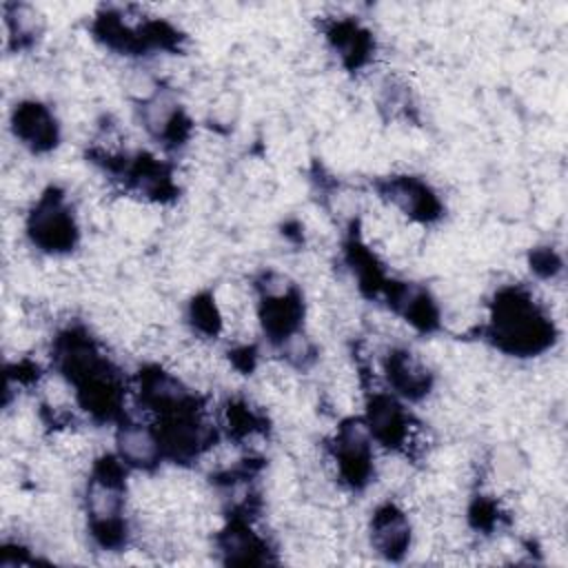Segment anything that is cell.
Returning <instances> with one entry per match:
<instances>
[{
	"instance_id": "277c9868",
	"label": "cell",
	"mask_w": 568,
	"mask_h": 568,
	"mask_svg": "<svg viewBox=\"0 0 568 568\" xmlns=\"http://www.w3.org/2000/svg\"><path fill=\"white\" fill-rule=\"evenodd\" d=\"M364 424L373 437V442L390 448V450H408L415 428L410 417L406 415L404 406L397 397L375 390L366 402Z\"/></svg>"
},
{
	"instance_id": "7c38bea8",
	"label": "cell",
	"mask_w": 568,
	"mask_h": 568,
	"mask_svg": "<svg viewBox=\"0 0 568 568\" xmlns=\"http://www.w3.org/2000/svg\"><path fill=\"white\" fill-rule=\"evenodd\" d=\"M4 24L16 47H29L42 33L44 18L29 4H4Z\"/></svg>"
},
{
	"instance_id": "4fadbf2b",
	"label": "cell",
	"mask_w": 568,
	"mask_h": 568,
	"mask_svg": "<svg viewBox=\"0 0 568 568\" xmlns=\"http://www.w3.org/2000/svg\"><path fill=\"white\" fill-rule=\"evenodd\" d=\"M191 326L204 335H215L222 328V311L211 293H200L189 306Z\"/></svg>"
},
{
	"instance_id": "8fae6325",
	"label": "cell",
	"mask_w": 568,
	"mask_h": 568,
	"mask_svg": "<svg viewBox=\"0 0 568 568\" xmlns=\"http://www.w3.org/2000/svg\"><path fill=\"white\" fill-rule=\"evenodd\" d=\"M328 42L346 67H362L373 49L371 36L351 20L333 22L328 29Z\"/></svg>"
},
{
	"instance_id": "8992f818",
	"label": "cell",
	"mask_w": 568,
	"mask_h": 568,
	"mask_svg": "<svg viewBox=\"0 0 568 568\" xmlns=\"http://www.w3.org/2000/svg\"><path fill=\"white\" fill-rule=\"evenodd\" d=\"M371 546L377 555L397 561L413 546V524L404 508L386 501L371 517Z\"/></svg>"
},
{
	"instance_id": "9c48e42d",
	"label": "cell",
	"mask_w": 568,
	"mask_h": 568,
	"mask_svg": "<svg viewBox=\"0 0 568 568\" xmlns=\"http://www.w3.org/2000/svg\"><path fill=\"white\" fill-rule=\"evenodd\" d=\"M388 384L406 399H422L433 386V375L426 364L406 348H393L384 359Z\"/></svg>"
},
{
	"instance_id": "7a4b0ae2",
	"label": "cell",
	"mask_w": 568,
	"mask_h": 568,
	"mask_svg": "<svg viewBox=\"0 0 568 568\" xmlns=\"http://www.w3.org/2000/svg\"><path fill=\"white\" fill-rule=\"evenodd\" d=\"M27 235L33 246L49 255H64L78 244V222L64 193L47 189L27 215Z\"/></svg>"
},
{
	"instance_id": "ba28073f",
	"label": "cell",
	"mask_w": 568,
	"mask_h": 568,
	"mask_svg": "<svg viewBox=\"0 0 568 568\" xmlns=\"http://www.w3.org/2000/svg\"><path fill=\"white\" fill-rule=\"evenodd\" d=\"M382 195L415 222H433L442 211L435 191L413 175L388 178L382 184Z\"/></svg>"
},
{
	"instance_id": "30bf717a",
	"label": "cell",
	"mask_w": 568,
	"mask_h": 568,
	"mask_svg": "<svg viewBox=\"0 0 568 568\" xmlns=\"http://www.w3.org/2000/svg\"><path fill=\"white\" fill-rule=\"evenodd\" d=\"M217 548L229 564H264L266 557V541L242 519H233L224 526L217 535Z\"/></svg>"
},
{
	"instance_id": "6da1fadb",
	"label": "cell",
	"mask_w": 568,
	"mask_h": 568,
	"mask_svg": "<svg viewBox=\"0 0 568 568\" xmlns=\"http://www.w3.org/2000/svg\"><path fill=\"white\" fill-rule=\"evenodd\" d=\"M552 322L521 288H501L490 311L488 335L508 355L530 357L552 344Z\"/></svg>"
},
{
	"instance_id": "3957f363",
	"label": "cell",
	"mask_w": 568,
	"mask_h": 568,
	"mask_svg": "<svg viewBox=\"0 0 568 568\" xmlns=\"http://www.w3.org/2000/svg\"><path fill=\"white\" fill-rule=\"evenodd\" d=\"M331 455L342 481L359 490L375 477V462H373V437L364 424V419L348 417L339 424Z\"/></svg>"
},
{
	"instance_id": "52a82bcc",
	"label": "cell",
	"mask_w": 568,
	"mask_h": 568,
	"mask_svg": "<svg viewBox=\"0 0 568 568\" xmlns=\"http://www.w3.org/2000/svg\"><path fill=\"white\" fill-rule=\"evenodd\" d=\"M115 455L126 468L153 470L164 457L158 428L142 422H122L115 430Z\"/></svg>"
},
{
	"instance_id": "5b68a950",
	"label": "cell",
	"mask_w": 568,
	"mask_h": 568,
	"mask_svg": "<svg viewBox=\"0 0 568 568\" xmlns=\"http://www.w3.org/2000/svg\"><path fill=\"white\" fill-rule=\"evenodd\" d=\"M11 129L16 140L33 153L53 151L60 142V124L53 111L38 100H22L16 104Z\"/></svg>"
}]
</instances>
